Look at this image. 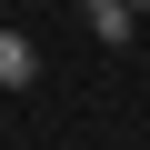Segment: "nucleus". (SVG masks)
I'll return each instance as SVG.
<instances>
[{
    "label": "nucleus",
    "instance_id": "nucleus-1",
    "mask_svg": "<svg viewBox=\"0 0 150 150\" xmlns=\"http://www.w3.org/2000/svg\"><path fill=\"white\" fill-rule=\"evenodd\" d=\"M30 80H40V40L0 20V90H30Z\"/></svg>",
    "mask_w": 150,
    "mask_h": 150
},
{
    "label": "nucleus",
    "instance_id": "nucleus-2",
    "mask_svg": "<svg viewBox=\"0 0 150 150\" xmlns=\"http://www.w3.org/2000/svg\"><path fill=\"white\" fill-rule=\"evenodd\" d=\"M80 20H90V40H130V30H140L130 0H80Z\"/></svg>",
    "mask_w": 150,
    "mask_h": 150
},
{
    "label": "nucleus",
    "instance_id": "nucleus-3",
    "mask_svg": "<svg viewBox=\"0 0 150 150\" xmlns=\"http://www.w3.org/2000/svg\"><path fill=\"white\" fill-rule=\"evenodd\" d=\"M130 10H140V20H150V0H130Z\"/></svg>",
    "mask_w": 150,
    "mask_h": 150
},
{
    "label": "nucleus",
    "instance_id": "nucleus-4",
    "mask_svg": "<svg viewBox=\"0 0 150 150\" xmlns=\"http://www.w3.org/2000/svg\"><path fill=\"white\" fill-rule=\"evenodd\" d=\"M0 10H10V0H0Z\"/></svg>",
    "mask_w": 150,
    "mask_h": 150
},
{
    "label": "nucleus",
    "instance_id": "nucleus-5",
    "mask_svg": "<svg viewBox=\"0 0 150 150\" xmlns=\"http://www.w3.org/2000/svg\"><path fill=\"white\" fill-rule=\"evenodd\" d=\"M140 30H150V20H140Z\"/></svg>",
    "mask_w": 150,
    "mask_h": 150
}]
</instances>
